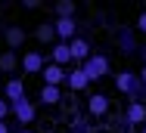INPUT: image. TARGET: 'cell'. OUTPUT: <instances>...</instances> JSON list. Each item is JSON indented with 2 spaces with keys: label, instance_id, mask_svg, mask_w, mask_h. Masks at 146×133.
Listing matches in <instances>:
<instances>
[{
  "label": "cell",
  "instance_id": "3",
  "mask_svg": "<svg viewBox=\"0 0 146 133\" xmlns=\"http://www.w3.org/2000/svg\"><path fill=\"white\" fill-rule=\"evenodd\" d=\"M13 118L19 121V127H31L34 121H37V102H31L28 96L25 99H19V102H13Z\"/></svg>",
  "mask_w": 146,
  "mask_h": 133
},
{
  "label": "cell",
  "instance_id": "25",
  "mask_svg": "<svg viewBox=\"0 0 146 133\" xmlns=\"http://www.w3.org/2000/svg\"><path fill=\"white\" fill-rule=\"evenodd\" d=\"M137 56L143 59V65H146V43H143V47H140V53H137Z\"/></svg>",
  "mask_w": 146,
  "mask_h": 133
},
{
  "label": "cell",
  "instance_id": "1",
  "mask_svg": "<svg viewBox=\"0 0 146 133\" xmlns=\"http://www.w3.org/2000/svg\"><path fill=\"white\" fill-rule=\"evenodd\" d=\"M115 90L124 93L131 102H146V87L137 71H118L115 74Z\"/></svg>",
  "mask_w": 146,
  "mask_h": 133
},
{
  "label": "cell",
  "instance_id": "13",
  "mask_svg": "<svg viewBox=\"0 0 146 133\" xmlns=\"http://www.w3.org/2000/svg\"><path fill=\"white\" fill-rule=\"evenodd\" d=\"M3 40H6V50H19L25 40H28V34H25V28L22 25H9V28H3Z\"/></svg>",
  "mask_w": 146,
  "mask_h": 133
},
{
  "label": "cell",
  "instance_id": "26",
  "mask_svg": "<svg viewBox=\"0 0 146 133\" xmlns=\"http://www.w3.org/2000/svg\"><path fill=\"white\" fill-rule=\"evenodd\" d=\"M13 133H34V130H28V127H16Z\"/></svg>",
  "mask_w": 146,
  "mask_h": 133
},
{
  "label": "cell",
  "instance_id": "17",
  "mask_svg": "<svg viewBox=\"0 0 146 133\" xmlns=\"http://www.w3.org/2000/svg\"><path fill=\"white\" fill-rule=\"evenodd\" d=\"M34 37L40 40V43H56V28H53V22H44V25H37V31H34Z\"/></svg>",
  "mask_w": 146,
  "mask_h": 133
},
{
  "label": "cell",
  "instance_id": "2",
  "mask_svg": "<svg viewBox=\"0 0 146 133\" xmlns=\"http://www.w3.org/2000/svg\"><path fill=\"white\" fill-rule=\"evenodd\" d=\"M84 71H87V78H90V84L93 80H103V78H109V71H112V59L106 53H100V50H93V56H90L87 62L81 65Z\"/></svg>",
  "mask_w": 146,
  "mask_h": 133
},
{
  "label": "cell",
  "instance_id": "12",
  "mask_svg": "<svg viewBox=\"0 0 146 133\" xmlns=\"http://www.w3.org/2000/svg\"><path fill=\"white\" fill-rule=\"evenodd\" d=\"M90 56H93V47H90V40L84 37V34H78V37L72 40V59H75L78 65H84Z\"/></svg>",
  "mask_w": 146,
  "mask_h": 133
},
{
  "label": "cell",
  "instance_id": "21",
  "mask_svg": "<svg viewBox=\"0 0 146 133\" xmlns=\"http://www.w3.org/2000/svg\"><path fill=\"white\" fill-rule=\"evenodd\" d=\"M134 31H137V34H146V9L137 16V25H134Z\"/></svg>",
  "mask_w": 146,
  "mask_h": 133
},
{
  "label": "cell",
  "instance_id": "16",
  "mask_svg": "<svg viewBox=\"0 0 146 133\" xmlns=\"http://www.w3.org/2000/svg\"><path fill=\"white\" fill-rule=\"evenodd\" d=\"M19 65H22V56H19V53H13V50L0 53V71H3V74H13Z\"/></svg>",
  "mask_w": 146,
  "mask_h": 133
},
{
  "label": "cell",
  "instance_id": "19",
  "mask_svg": "<svg viewBox=\"0 0 146 133\" xmlns=\"http://www.w3.org/2000/svg\"><path fill=\"white\" fill-rule=\"evenodd\" d=\"M68 133H93V127H90V121L84 118V115H78V118H72V127H68Z\"/></svg>",
  "mask_w": 146,
  "mask_h": 133
},
{
  "label": "cell",
  "instance_id": "27",
  "mask_svg": "<svg viewBox=\"0 0 146 133\" xmlns=\"http://www.w3.org/2000/svg\"><path fill=\"white\" fill-rule=\"evenodd\" d=\"M140 133H146V124H143V127H140Z\"/></svg>",
  "mask_w": 146,
  "mask_h": 133
},
{
  "label": "cell",
  "instance_id": "8",
  "mask_svg": "<svg viewBox=\"0 0 146 133\" xmlns=\"http://www.w3.org/2000/svg\"><path fill=\"white\" fill-rule=\"evenodd\" d=\"M28 96V90H25V80L22 78H6L3 84V99L13 105V102H19V99H25Z\"/></svg>",
  "mask_w": 146,
  "mask_h": 133
},
{
  "label": "cell",
  "instance_id": "15",
  "mask_svg": "<svg viewBox=\"0 0 146 133\" xmlns=\"http://www.w3.org/2000/svg\"><path fill=\"white\" fill-rule=\"evenodd\" d=\"M62 99H65L62 87H47V84H44V87H40V93H37V102H40V105H50V108L59 105Z\"/></svg>",
  "mask_w": 146,
  "mask_h": 133
},
{
  "label": "cell",
  "instance_id": "6",
  "mask_svg": "<svg viewBox=\"0 0 146 133\" xmlns=\"http://www.w3.org/2000/svg\"><path fill=\"white\" fill-rule=\"evenodd\" d=\"M65 87H68V93H81V90H87V87H90L87 71H84L81 65H72L68 74H65Z\"/></svg>",
  "mask_w": 146,
  "mask_h": 133
},
{
  "label": "cell",
  "instance_id": "9",
  "mask_svg": "<svg viewBox=\"0 0 146 133\" xmlns=\"http://www.w3.org/2000/svg\"><path fill=\"white\" fill-rule=\"evenodd\" d=\"M121 118H124L134 130H137V127H143V124H146V102H127Z\"/></svg>",
  "mask_w": 146,
  "mask_h": 133
},
{
  "label": "cell",
  "instance_id": "14",
  "mask_svg": "<svg viewBox=\"0 0 146 133\" xmlns=\"http://www.w3.org/2000/svg\"><path fill=\"white\" fill-rule=\"evenodd\" d=\"M65 74H68V68H62V65H56V62H50L47 68H44V84L47 87H62L65 84Z\"/></svg>",
  "mask_w": 146,
  "mask_h": 133
},
{
  "label": "cell",
  "instance_id": "4",
  "mask_svg": "<svg viewBox=\"0 0 146 133\" xmlns=\"http://www.w3.org/2000/svg\"><path fill=\"white\" fill-rule=\"evenodd\" d=\"M115 43H118V50H121V56H137V53H140L137 31H134V28H127V25H121V28L115 31Z\"/></svg>",
  "mask_w": 146,
  "mask_h": 133
},
{
  "label": "cell",
  "instance_id": "11",
  "mask_svg": "<svg viewBox=\"0 0 146 133\" xmlns=\"http://www.w3.org/2000/svg\"><path fill=\"white\" fill-rule=\"evenodd\" d=\"M50 62H56V65H62V68H72V43H62V40H56L53 47H50Z\"/></svg>",
  "mask_w": 146,
  "mask_h": 133
},
{
  "label": "cell",
  "instance_id": "7",
  "mask_svg": "<svg viewBox=\"0 0 146 133\" xmlns=\"http://www.w3.org/2000/svg\"><path fill=\"white\" fill-rule=\"evenodd\" d=\"M109 108H112V102H109L106 93H93L87 99V105H84V111H87V118H106Z\"/></svg>",
  "mask_w": 146,
  "mask_h": 133
},
{
  "label": "cell",
  "instance_id": "5",
  "mask_svg": "<svg viewBox=\"0 0 146 133\" xmlns=\"http://www.w3.org/2000/svg\"><path fill=\"white\" fill-rule=\"evenodd\" d=\"M47 65H50V53H44V50L22 53V71H25V74H44Z\"/></svg>",
  "mask_w": 146,
  "mask_h": 133
},
{
  "label": "cell",
  "instance_id": "24",
  "mask_svg": "<svg viewBox=\"0 0 146 133\" xmlns=\"http://www.w3.org/2000/svg\"><path fill=\"white\" fill-rule=\"evenodd\" d=\"M137 74H140V80H143V87H146V65L140 68V71H137Z\"/></svg>",
  "mask_w": 146,
  "mask_h": 133
},
{
  "label": "cell",
  "instance_id": "23",
  "mask_svg": "<svg viewBox=\"0 0 146 133\" xmlns=\"http://www.w3.org/2000/svg\"><path fill=\"white\" fill-rule=\"evenodd\" d=\"M0 133H13V127H9L6 121H0Z\"/></svg>",
  "mask_w": 146,
  "mask_h": 133
},
{
  "label": "cell",
  "instance_id": "22",
  "mask_svg": "<svg viewBox=\"0 0 146 133\" xmlns=\"http://www.w3.org/2000/svg\"><path fill=\"white\" fill-rule=\"evenodd\" d=\"M22 6H25V9H37V6H40V0H22Z\"/></svg>",
  "mask_w": 146,
  "mask_h": 133
},
{
  "label": "cell",
  "instance_id": "10",
  "mask_svg": "<svg viewBox=\"0 0 146 133\" xmlns=\"http://www.w3.org/2000/svg\"><path fill=\"white\" fill-rule=\"evenodd\" d=\"M53 28H56V40H62V43H72L78 37V22L75 19H53Z\"/></svg>",
  "mask_w": 146,
  "mask_h": 133
},
{
  "label": "cell",
  "instance_id": "18",
  "mask_svg": "<svg viewBox=\"0 0 146 133\" xmlns=\"http://www.w3.org/2000/svg\"><path fill=\"white\" fill-rule=\"evenodd\" d=\"M56 19H75V13H78V6L72 3V0H56Z\"/></svg>",
  "mask_w": 146,
  "mask_h": 133
},
{
  "label": "cell",
  "instance_id": "20",
  "mask_svg": "<svg viewBox=\"0 0 146 133\" xmlns=\"http://www.w3.org/2000/svg\"><path fill=\"white\" fill-rule=\"evenodd\" d=\"M9 115H13V108H9V102H6V99H3V93H0V121H6Z\"/></svg>",
  "mask_w": 146,
  "mask_h": 133
}]
</instances>
